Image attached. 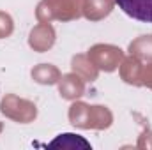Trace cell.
Wrapping results in <instances>:
<instances>
[{
	"label": "cell",
	"instance_id": "cell-2",
	"mask_svg": "<svg viewBox=\"0 0 152 150\" xmlns=\"http://www.w3.org/2000/svg\"><path fill=\"white\" fill-rule=\"evenodd\" d=\"M58 145L69 147V149L81 145V147H85V149H90L88 141H85V140H83L81 136H78V134H60L57 140H53V141L50 143V147H58Z\"/></svg>",
	"mask_w": 152,
	"mask_h": 150
},
{
	"label": "cell",
	"instance_id": "cell-1",
	"mask_svg": "<svg viewBox=\"0 0 152 150\" xmlns=\"http://www.w3.org/2000/svg\"><path fill=\"white\" fill-rule=\"evenodd\" d=\"M115 4L129 18L142 23H152V0H115Z\"/></svg>",
	"mask_w": 152,
	"mask_h": 150
}]
</instances>
